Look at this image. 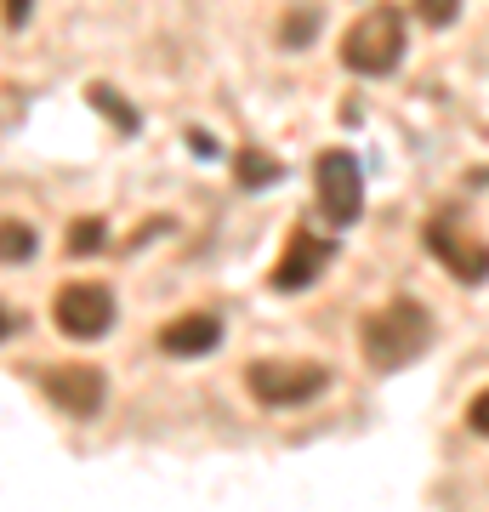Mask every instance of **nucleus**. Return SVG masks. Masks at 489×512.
Here are the masks:
<instances>
[{
  "mask_svg": "<svg viewBox=\"0 0 489 512\" xmlns=\"http://www.w3.org/2000/svg\"><path fill=\"white\" fill-rule=\"evenodd\" d=\"M103 245H109V228H103L97 217H80V222L69 228V251H74V256H97Z\"/></svg>",
  "mask_w": 489,
  "mask_h": 512,
  "instance_id": "11",
  "label": "nucleus"
},
{
  "mask_svg": "<svg viewBox=\"0 0 489 512\" xmlns=\"http://www.w3.org/2000/svg\"><path fill=\"white\" fill-rule=\"evenodd\" d=\"M91 103H97L103 114H114V126H120V131H137V109H126L109 86H91Z\"/></svg>",
  "mask_w": 489,
  "mask_h": 512,
  "instance_id": "13",
  "label": "nucleus"
},
{
  "mask_svg": "<svg viewBox=\"0 0 489 512\" xmlns=\"http://www.w3.org/2000/svg\"><path fill=\"white\" fill-rule=\"evenodd\" d=\"M467 427L478 433V439H489V387H484V393H478V399L467 404Z\"/></svg>",
  "mask_w": 489,
  "mask_h": 512,
  "instance_id": "15",
  "label": "nucleus"
},
{
  "mask_svg": "<svg viewBox=\"0 0 489 512\" xmlns=\"http://www.w3.org/2000/svg\"><path fill=\"white\" fill-rule=\"evenodd\" d=\"M217 342H222L217 313H177L171 325H160V353H171V359H205V353H217Z\"/></svg>",
  "mask_w": 489,
  "mask_h": 512,
  "instance_id": "9",
  "label": "nucleus"
},
{
  "mask_svg": "<svg viewBox=\"0 0 489 512\" xmlns=\"http://www.w3.org/2000/svg\"><path fill=\"white\" fill-rule=\"evenodd\" d=\"M313 188H319V211H325L336 228H353L364 217V171L353 154L342 148H325L319 165H313Z\"/></svg>",
  "mask_w": 489,
  "mask_h": 512,
  "instance_id": "4",
  "label": "nucleus"
},
{
  "mask_svg": "<svg viewBox=\"0 0 489 512\" xmlns=\"http://www.w3.org/2000/svg\"><path fill=\"white\" fill-rule=\"evenodd\" d=\"M23 330V313H12L6 302H0V336H18Z\"/></svg>",
  "mask_w": 489,
  "mask_h": 512,
  "instance_id": "18",
  "label": "nucleus"
},
{
  "mask_svg": "<svg viewBox=\"0 0 489 512\" xmlns=\"http://www.w3.org/2000/svg\"><path fill=\"white\" fill-rule=\"evenodd\" d=\"M427 251H433L455 279H467V285H484L489 279V245L461 234V222H455L450 211H438V217L427 222Z\"/></svg>",
  "mask_w": 489,
  "mask_h": 512,
  "instance_id": "6",
  "label": "nucleus"
},
{
  "mask_svg": "<svg viewBox=\"0 0 489 512\" xmlns=\"http://www.w3.org/2000/svg\"><path fill=\"white\" fill-rule=\"evenodd\" d=\"M35 228L29 222H18V217H6L0 222V268H18V262H29L35 256Z\"/></svg>",
  "mask_w": 489,
  "mask_h": 512,
  "instance_id": "10",
  "label": "nucleus"
},
{
  "mask_svg": "<svg viewBox=\"0 0 489 512\" xmlns=\"http://www.w3.org/2000/svg\"><path fill=\"white\" fill-rule=\"evenodd\" d=\"M313 23H319V18H313V12H302V18H296V23L285 18V46H308V40H313Z\"/></svg>",
  "mask_w": 489,
  "mask_h": 512,
  "instance_id": "16",
  "label": "nucleus"
},
{
  "mask_svg": "<svg viewBox=\"0 0 489 512\" xmlns=\"http://www.w3.org/2000/svg\"><path fill=\"white\" fill-rule=\"evenodd\" d=\"M52 319H57L63 336H74V342H97V336L114 330V291L109 285H91V279L63 285L57 302H52Z\"/></svg>",
  "mask_w": 489,
  "mask_h": 512,
  "instance_id": "5",
  "label": "nucleus"
},
{
  "mask_svg": "<svg viewBox=\"0 0 489 512\" xmlns=\"http://www.w3.org/2000/svg\"><path fill=\"white\" fill-rule=\"evenodd\" d=\"M40 387H46V399H52L57 410H69V416H97V410H103V393H109V376L97 365H52L40 376Z\"/></svg>",
  "mask_w": 489,
  "mask_h": 512,
  "instance_id": "8",
  "label": "nucleus"
},
{
  "mask_svg": "<svg viewBox=\"0 0 489 512\" xmlns=\"http://www.w3.org/2000/svg\"><path fill=\"white\" fill-rule=\"evenodd\" d=\"M342 63L353 74H393L404 63V12L399 6H370L342 35Z\"/></svg>",
  "mask_w": 489,
  "mask_h": 512,
  "instance_id": "2",
  "label": "nucleus"
},
{
  "mask_svg": "<svg viewBox=\"0 0 489 512\" xmlns=\"http://www.w3.org/2000/svg\"><path fill=\"white\" fill-rule=\"evenodd\" d=\"M416 12H421L427 29H450L455 12H461V0H416Z\"/></svg>",
  "mask_w": 489,
  "mask_h": 512,
  "instance_id": "14",
  "label": "nucleus"
},
{
  "mask_svg": "<svg viewBox=\"0 0 489 512\" xmlns=\"http://www.w3.org/2000/svg\"><path fill=\"white\" fill-rule=\"evenodd\" d=\"M433 342V313L421 308L416 296H393L387 308H376L359 330V348H364V365L370 370H404L416 365L421 353Z\"/></svg>",
  "mask_w": 489,
  "mask_h": 512,
  "instance_id": "1",
  "label": "nucleus"
},
{
  "mask_svg": "<svg viewBox=\"0 0 489 512\" xmlns=\"http://www.w3.org/2000/svg\"><path fill=\"white\" fill-rule=\"evenodd\" d=\"M245 387H251L256 404L268 410H296V404H313L330 387V370L313 365V359H256L245 370Z\"/></svg>",
  "mask_w": 489,
  "mask_h": 512,
  "instance_id": "3",
  "label": "nucleus"
},
{
  "mask_svg": "<svg viewBox=\"0 0 489 512\" xmlns=\"http://www.w3.org/2000/svg\"><path fill=\"white\" fill-rule=\"evenodd\" d=\"M239 183L245 188H268V183H279V165H273V154H239Z\"/></svg>",
  "mask_w": 489,
  "mask_h": 512,
  "instance_id": "12",
  "label": "nucleus"
},
{
  "mask_svg": "<svg viewBox=\"0 0 489 512\" xmlns=\"http://www.w3.org/2000/svg\"><path fill=\"white\" fill-rule=\"evenodd\" d=\"M29 12H35V0H0V18H6V29H23V23H29Z\"/></svg>",
  "mask_w": 489,
  "mask_h": 512,
  "instance_id": "17",
  "label": "nucleus"
},
{
  "mask_svg": "<svg viewBox=\"0 0 489 512\" xmlns=\"http://www.w3.org/2000/svg\"><path fill=\"white\" fill-rule=\"evenodd\" d=\"M330 256H336L330 239H319L313 228H296V234L285 239L279 268H273V291H308V285H319L325 268H330Z\"/></svg>",
  "mask_w": 489,
  "mask_h": 512,
  "instance_id": "7",
  "label": "nucleus"
}]
</instances>
